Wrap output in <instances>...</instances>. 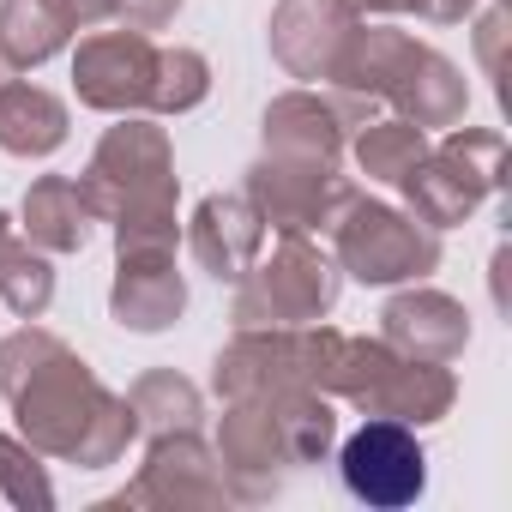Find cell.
Instances as JSON below:
<instances>
[{"label": "cell", "mask_w": 512, "mask_h": 512, "mask_svg": "<svg viewBox=\"0 0 512 512\" xmlns=\"http://www.w3.org/2000/svg\"><path fill=\"white\" fill-rule=\"evenodd\" d=\"M7 404H13L19 434H25L43 458L79 464V470H109V464H121L127 446H133V434H139L127 398H115L73 350L55 356L49 368H37Z\"/></svg>", "instance_id": "obj_1"}, {"label": "cell", "mask_w": 512, "mask_h": 512, "mask_svg": "<svg viewBox=\"0 0 512 512\" xmlns=\"http://www.w3.org/2000/svg\"><path fill=\"white\" fill-rule=\"evenodd\" d=\"M79 193L91 205L97 223H127V217H151V211H175L181 175H175V145L151 115H115V127L97 139Z\"/></svg>", "instance_id": "obj_2"}, {"label": "cell", "mask_w": 512, "mask_h": 512, "mask_svg": "<svg viewBox=\"0 0 512 512\" xmlns=\"http://www.w3.org/2000/svg\"><path fill=\"white\" fill-rule=\"evenodd\" d=\"M344 272L314 235H278L272 253H260L229 302V326H314L338 308Z\"/></svg>", "instance_id": "obj_3"}, {"label": "cell", "mask_w": 512, "mask_h": 512, "mask_svg": "<svg viewBox=\"0 0 512 512\" xmlns=\"http://www.w3.org/2000/svg\"><path fill=\"white\" fill-rule=\"evenodd\" d=\"M326 235H332L338 272H350L356 284H374V290L416 284L440 266V229H428L410 211L368 199V193H350V205L332 217Z\"/></svg>", "instance_id": "obj_4"}, {"label": "cell", "mask_w": 512, "mask_h": 512, "mask_svg": "<svg viewBox=\"0 0 512 512\" xmlns=\"http://www.w3.org/2000/svg\"><path fill=\"white\" fill-rule=\"evenodd\" d=\"M506 181V139L494 127H446L440 145H428V157L398 181L404 187V211L428 229H458L476 217V205L488 193H500Z\"/></svg>", "instance_id": "obj_5"}, {"label": "cell", "mask_w": 512, "mask_h": 512, "mask_svg": "<svg viewBox=\"0 0 512 512\" xmlns=\"http://www.w3.org/2000/svg\"><path fill=\"white\" fill-rule=\"evenodd\" d=\"M326 344V320L314 326H235V338L211 362V392L223 404H260L290 386H314V362Z\"/></svg>", "instance_id": "obj_6"}, {"label": "cell", "mask_w": 512, "mask_h": 512, "mask_svg": "<svg viewBox=\"0 0 512 512\" xmlns=\"http://www.w3.org/2000/svg\"><path fill=\"white\" fill-rule=\"evenodd\" d=\"M241 193H247L253 211H260V223L278 229V235H326L332 217L350 205L356 181L338 175V163H320V157L260 151V157L247 163Z\"/></svg>", "instance_id": "obj_7"}, {"label": "cell", "mask_w": 512, "mask_h": 512, "mask_svg": "<svg viewBox=\"0 0 512 512\" xmlns=\"http://www.w3.org/2000/svg\"><path fill=\"white\" fill-rule=\"evenodd\" d=\"M338 476L356 500L368 506H410L422 488H428V458L416 446V428L404 422H386V416H368L344 452H338Z\"/></svg>", "instance_id": "obj_8"}, {"label": "cell", "mask_w": 512, "mask_h": 512, "mask_svg": "<svg viewBox=\"0 0 512 512\" xmlns=\"http://www.w3.org/2000/svg\"><path fill=\"white\" fill-rule=\"evenodd\" d=\"M109 506H229L217 452L199 440V428H175V434H151V452L139 464V476L109 500Z\"/></svg>", "instance_id": "obj_9"}, {"label": "cell", "mask_w": 512, "mask_h": 512, "mask_svg": "<svg viewBox=\"0 0 512 512\" xmlns=\"http://www.w3.org/2000/svg\"><path fill=\"white\" fill-rule=\"evenodd\" d=\"M211 452H217L229 500H272L290 482V470H296V458L284 446V428H278L266 398L260 404H223Z\"/></svg>", "instance_id": "obj_10"}, {"label": "cell", "mask_w": 512, "mask_h": 512, "mask_svg": "<svg viewBox=\"0 0 512 512\" xmlns=\"http://www.w3.org/2000/svg\"><path fill=\"white\" fill-rule=\"evenodd\" d=\"M157 73V43L145 31H97L73 49V91L97 115H145Z\"/></svg>", "instance_id": "obj_11"}, {"label": "cell", "mask_w": 512, "mask_h": 512, "mask_svg": "<svg viewBox=\"0 0 512 512\" xmlns=\"http://www.w3.org/2000/svg\"><path fill=\"white\" fill-rule=\"evenodd\" d=\"M380 338L410 362H458L470 344V308L446 290H398L380 314Z\"/></svg>", "instance_id": "obj_12"}, {"label": "cell", "mask_w": 512, "mask_h": 512, "mask_svg": "<svg viewBox=\"0 0 512 512\" xmlns=\"http://www.w3.org/2000/svg\"><path fill=\"white\" fill-rule=\"evenodd\" d=\"M187 253L217 284H235L253 260H260L266 253V223L247 205V193H205L193 223H187Z\"/></svg>", "instance_id": "obj_13"}, {"label": "cell", "mask_w": 512, "mask_h": 512, "mask_svg": "<svg viewBox=\"0 0 512 512\" xmlns=\"http://www.w3.org/2000/svg\"><path fill=\"white\" fill-rule=\"evenodd\" d=\"M350 31H356V13L338 7V0H278L266 25L272 55L290 79H326Z\"/></svg>", "instance_id": "obj_14"}, {"label": "cell", "mask_w": 512, "mask_h": 512, "mask_svg": "<svg viewBox=\"0 0 512 512\" xmlns=\"http://www.w3.org/2000/svg\"><path fill=\"white\" fill-rule=\"evenodd\" d=\"M109 314L127 332H169L187 314V278L175 272V253H115Z\"/></svg>", "instance_id": "obj_15"}, {"label": "cell", "mask_w": 512, "mask_h": 512, "mask_svg": "<svg viewBox=\"0 0 512 512\" xmlns=\"http://www.w3.org/2000/svg\"><path fill=\"white\" fill-rule=\"evenodd\" d=\"M452 404H458L452 362H410V356H398V350H392V362L374 374V386L356 398L362 416H386V422H404V428H428V422H440Z\"/></svg>", "instance_id": "obj_16"}, {"label": "cell", "mask_w": 512, "mask_h": 512, "mask_svg": "<svg viewBox=\"0 0 512 512\" xmlns=\"http://www.w3.org/2000/svg\"><path fill=\"white\" fill-rule=\"evenodd\" d=\"M260 139H266V151H284V157H320V163H338L344 145H350V115L338 109V97H320V91H284V97L266 103Z\"/></svg>", "instance_id": "obj_17"}, {"label": "cell", "mask_w": 512, "mask_h": 512, "mask_svg": "<svg viewBox=\"0 0 512 512\" xmlns=\"http://www.w3.org/2000/svg\"><path fill=\"white\" fill-rule=\"evenodd\" d=\"M386 103H392L404 121H416L422 133H434V127H458V121H464L470 85H464V73H458L434 43H416L410 67L398 73V85H392Z\"/></svg>", "instance_id": "obj_18"}, {"label": "cell", "mask_w": 512, "mask_h": 512, "mask_svg": "<svg viewBox=\"0 0 512 512\" xmlns=\"http://www.w3.org/2000/svg\"><path fill=\"white\" fill-rule=\"evenodd\" d=\"M67 145V103L43 85H25V79H7L0 85V151L7 157H55Z\"/></svg>", "instance_id": "obj_19"}, {"label": "cell", "mask_w": 512, "mask_h": 512, "mask_svg": "<svg viewBox=\"0 0 512 512\" xmlns=\"http://www.w3.org/2000/svg\"><path fill=\"white\" fill-rule=\"evenodd\" d=\"M19 223H25V241L43 247V253H79L91 241V205L79 193V181L67 175H37L25 205H19Z\"/></svg>", "instance_id": "obj_20"}, {"label": "cell", "mask_w": 512, "mask_h": 512, "mask_svg": "<svg viewBox=\"0 0 512 512\" xmlns=\"http://www.w3.org/2000/svg\"><path fill=\"white\" fill-rule=\"evenodd\" d=\"M67 43H73V19L61 13V0H0V55L13 61V73L55 61Z\"/></svg>", "instance_id": "obj_21"}, {"label": "cell", "mask_w": 512, "mask_h": 512, "mask_svg": "<svg viewBox=\"0 0 512 512\" xmlns=\"http://www.w3.org/2000/svg\"><path fill=\"white\" fill-rule=\"evenodd\" d=\"M350 151H356V169H362L368 181L398 187V181L428 157V133H422L416 121H404V115H374V121H362V127L350 133Z\"/></svg>", "instance_id": "obj_22"}, {"label": "cell", "mask_w": 512, "mask_h": 512, "mask_svg": "<svg viewBox=\"0 0 512 512\" xmlns=\"http://www.w3.org/2000/svg\"><path fill=\"white\" fill-rule=\"evenodd\" d=\"M127 410L139 422V434H175V428H199L205 398L193 380H181L175 368H151L127 386Z\"/></svg>", "instance_id": "obj_23"}, {"label": "cell", "mask_w": 512, "mask_h": 512, "mask_svg": "<svg viewBox=\"0 0 512 512\" xmlns=\"http://www.w3.org/2000/svg\"><path fill=\"white\" fill-rule=\"evenodd\" d=\"M266 404H272V416H278V428H284V446H290L296 470H302V464H320V458L338 446V416H332V398H326V392L290 386V392H278V398H266Z\"/></svg>", "instance_id": "obj_24"}, {"label": "cell", "mask_w": 512, "mask_h": 512, "mask_svg": "<svg viewBox=\"0 0 512 512\" xmlns=\"http://www.w3.org/2000/svg\"><path fill=\"white\" fill-rule=\"evenodd\" d=\"M55 302V266L49 253L31 241H0V308H13L19 320H43Z\"/></svg>", "instance_id": "obj_25"}, {"label": "cell", "mask_w": 512, "mask_h": 512, "mask_svg": "<svg viewBox=\"0 0 512 512\" xmlns=\"http://www.w3.org/2000/svg\"><path fill=\"white\" fill-rule=\"evenodd\" d=\"M211 97V61L199 49H157V73H151V115H187Z\"/></svg>", "instance_id": "obj_26"}, {"label": "cell", "mask_w": 512, "mask_h": 512, "mask_svg": "<svg viewBox=\"0 0 512 512\" xmlns=\"http://www.w3.org/2000/svg\"><path fill=\"white\" fill-rule=\"evenodd\" d=\"M0 494H7L19 512H49L55 506L49 464L25 434H0Z\"/></svg>", "instance_id": "obj_27"}, {"label": "cell", "mask_w": 512, "mask_h": 512, "mask_svg": "<svg viewBox=\"0 0 512 512\" xmlns=\"http://www.w3.org/2000/svg\"><path fill=\"white\" fill-rule=\"evenodd\" d=\"M73 344L67 338H55V332H43V326H19L7 344H0V398H13L37 368H49L55 356H67Z\"/></svg>", "instance_id": "obj_28"}, {"label": "cell", "mask_w": 512, "mask_h": 512, "mask_svg": "<svg viewBox=\"0 0 512 512\" xmlns=\"http://www.w3.org/2000/svg\"><path fill=\"white\" fill-rule=\"evenodd\" d=\"M181 7H187V0H121L115 19H121L127 31H145V37H151V31H163V25H175Z\"/></svg>", "instance_id": "obj_29"}, {"label": "cell", "mask_w": 512, "mask_h": 512, "mask_svg": "<svg viewBox=\"0 0 512 512\" xmlns=\"http://www.w3.org/2000/svg\"><path fill=\"white\" fill-rule=\"evenodd\" d=\"M500 43H506V0H494V7L482 13V25H476V49H482V67L488 73L500 67Z\"/></svg>", "instance_id": "obj_30"}, {"label": "cell", "mask_w": 512, "mask_h": 512, "mask_svg": "<svg viewBox=\"0 0 512 512\" xmlns=\"http://www.w3.org/2000/svg\"><path fill=\"white\" fill-rule=\"evenodd\" d=\"M61 13L73 19V31H91V25H103V19L121 13V0H61Z\"/></svg>", "instance_id": "obj_31"}, {"label": "cell", "mask_w": 512, "mask_h": 512, "mask_svg": "<svg viewBox=\"0 0 512 512\" xmlns=\"http://www.w3.org/2000/svg\"><path fill=\"white\" fill-rule=\"evenodd\" d=\"M338 7H350L356 19H368V13H374V19H392V13H416V19H422V0H338Z\"/></svg>", "instance_id": "obj_32"}, {"label": "cell", "mask_w": 512, "mask_h": 512, "mask_svg": "<svg viewBox=\"0 0 512 512\" xmlns=\"http://www.w3.org/2000/svg\"><path fill=\"white\" fill-rule=\"evenodd\" d=\"M476 13V0H422V19L428 25H464Z\"/></svg>", "instance_id": "obj_33"}, {"label": "cell", "mask_w": 512, "mask_h": 512, "mask_svg": "<svg viewBox=\"0 0 512 512\" xmlns=\"http://www.w3.org/2000/svg\"><path fill=\"white\" fill-rule=\"evenodd\" d=\"M7 235H13V217H7V211H0V241H7Z\"/></svg>", "instance_id": "obj_34"}, {"label": "cell", "mask_w": 512, "mask_h": 512, "mask_svg": "<svg viewBox=\"0 0 512 512\" xmlns=\"http://www.w3.org/2000/svg\"><path fill=\"white\" fill-rule=\"evenodd\" d=\"M7 79H13V61H7V55H0V85H7Z\"/></svg>", "instance_id": "obj_35"}]
</instances>
